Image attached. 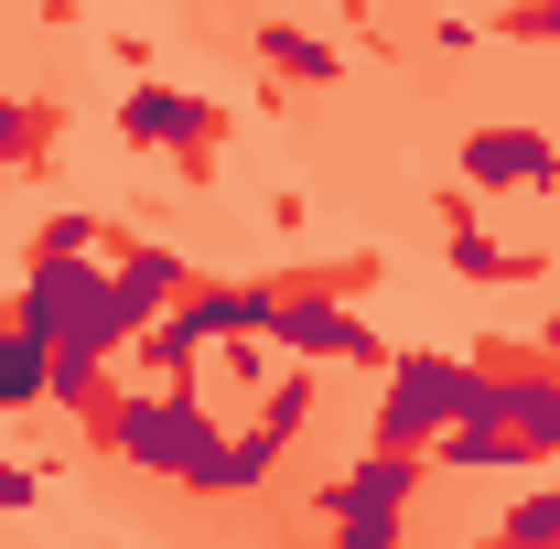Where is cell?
Here are the masks:
<instances>
[{
	"instance_id": "cell-1",
	"label": "cell",
	"mask_w": 560,
	"mask_h": 549,
	"mask_svg": "<svg viewBox=\"0 0 560 549\" xmlns=\"http://www.w3.org/2000/svg\"><path fill=\"white\" fill-rule=\"evenodd\" d=\"M97 442L119 453V464H140V475H173L195 484V495H237L248 484V464H237V442L215 431L184 388H140V399H108V420H97Z\"/></svg>"
},
{
	"instance_id": "cell-2",
	"label": "cell",
	"mask_w": 560,
	"mask_h": 549,
	"mask_svg": "<svg viewBox=\"0 0 560 549\" xmlns=\"http://www.w3.org/2000/svg\"><path fill=\"white\" fill-rule=\"evenodd\" d=\"M475 388H486V377H475V355H388V388H377V442L431 464V442L475 410Z\"/></svg>"
},
{
	"instance_id": "cell-3",
	"label": "cell",
	"mask_w": 560,
	"mask_h": 549,
	"mask_svg": "<svg viewBox=\"0 0 560 549\" xmlns=\"http://www.w3.org/2000/svg\"><path fill=\"white\" fill-rule=\"evenodd\" d=\"M410 495H420V453H355L346 475H335V495H324V528L346 549H388L399 528H410Z\"/></svg>"
},
{
	"instance_id": "cell-4",
	"label": "cell",
	"mask_w": 560,
	"mask_h": 549,
	"mask_svg": "<svg viewBox=\"0 0 560 549\" xmlns=\"http://www.w3.org/2000/svg\"><path fill=\"white\" fill-rule=\"evenodd\" d=\"M270 344L280 355H313V366H388V344H377V324H355L346 313V291H302V280H280V302H270Z\"/></svg>"
},
{
	"instance_id": "cell-5",
	"label": "cell",
	"mask_w": 560,
	"mask_h": 549,
	"mask_svg": "<svg viewBox=\"0 0 560 549\" xmlns=\"http://www.w3.org/2000/svg\"><path fill=\"white\" fill-rule=\"evenodd\" d=\"M119 140L130 151H215L226 140V108L215 97H184V86H130L119 97Z\"/></svg>"
},
{
	"instance_id": "cell-6",
	"label": "cell",
	"mask_w": 560,
	"mask_h": 549,
	"mask_svg": "<svg viewBox=\"0 0 560 549\" xmlns=\"http://www.w3.org/2000/svg\"><path fill=\"white\" fill-rule=\"evenodd\" d=\"M550 140L539 130H475L464 140V184H475V195H517V184H550Z\"/></svg>"
},
{
	"instance_id": "cell-7",
	"label": "cell",
	"mask_w": 560,
	"mask_h": 549,
	"mask_svg": "<svg viewBox=\"0 0 560 549\" xmlns=\"http://www.w3.org/2000/svg\"><path fill=\"white\" fill-rule=\"evenodd\" d=\"M259 66H270V86H335L346 55H335L313 22H259Z\"/></svg>"
},
{
	"instance_id": "cell-8",
	"label": "cell",
	"mask_w": 560,
	"mask_h": 549,
	"mask_svg": "<svg viewBox=\"0 0 560 549\" xmlns=\"http://www.w3.org/2000/svg\"><path fill=\"white\" fill-rule=\"evenodd\" d=\"M44 399H55V344L22 313H0V410H44Z\"/></svg>"
},
{
	"instance_id": "cell-9",
	"label": "cell",
	"mask_w": 560,
	"mask_h": 549,
	"mask_svg": "<svg viewBox=\"0 0 560 549\" xmlns=\"http://www.w3.org/2000/svg\"><path fill=\"white\" fill-rule=\"evenodd\" d=\"M86 248H108V215H44L33 226V259H86Z\"/></svg>"
},
{
	"instance_id": "cell-10",
	"label": "cell",
	"mask_w": 560,
	"mask_h": 549,
	"mask_svg": "<svg viewBox=\"0 0 560 549\" xmlns=\"http://www.w3.org/2000/svg\"><path fill=\"white\" fill-rule=\"evenodd\" d=\"M495 33H517V44H560V0H517Z\"/></svg>"
},
{
	"instance_id": "cell-11",
	"label": "cell",
	"mask_w": 560,
	"mask_h": 549,
	"mask_svg": "<svg viewBox=\"0 0 560 549\" xmlns=\"http://www.w3.org/2000/svg\"><path fill=\"white\" fill-rule=\"evenodd\" d=\"M506 539H560V484L528 495V506H506Z\"/></svg>"
},
{
	"instance_id": "cell-12",
	"label": "cell",
	"mask_w": 560,
	"mask_h": 549,
	"mask_svg": "<svg viewBox=\"0 0 560 549\" xmlns=\"http://www.w3.org/2000/svg\"><path fill=\"white\" fill-rule=\"evenodd\" d=\"M270 226L302 248V237H313V195H291V184H280V195H270Z\"/></svg>"
},
{
	"instance_id": "cell-13",
	"label": "cell",
	"mask_w": 560,
	"mask_h": 549,
	"mask_svg": "<svg viewBox=\"0 0 560 549\" xmlns=\"http://www.w3.org/2000/svg\"><path fill=\"white\" fill-rule=\"evenodd\" d=\"M11 162H22V97L0 86V173H11Z\"/></svg>"
},
{
	"instance_id": "cell-14",
	"label": "cell",
	"mask_w": 560,
	"mask_h": 549,
	"mask_svg": "<svg viewBox=\"0 0 560 549\" xmlns=\"http://www.w3.org/2000/svg\"><path fill=\"white\" fill-rule=\"evenodd\" d=\"M539 355H560V302H550V313H539Z\"/></svg>"
},
{
	"instance_id": "cell-15",
	"label": "cell",
	"mask_w": 560,
	"mask_h": 549,
	"mask_svg": "<svg viewBox=\"0 0 560 549\" xmlns=\"http://www.w3.org/2000/svg\"><path fill=\"white\" fill-rule=\"evenodd\" d=\"M550 195H560V162H550Z\"/></svg>"
}]
</instances>
